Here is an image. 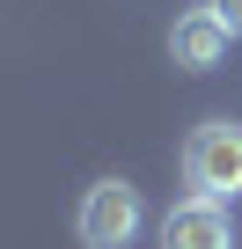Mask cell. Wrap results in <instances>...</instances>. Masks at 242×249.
Returning a JSON list of instances; mask_svg holds the SVG:
<instances>
[{
    "mask_svg": "<svg viewBox=\"0 0 242 249\" xmlns=\"http://www.w3.org/2000/svg\"><path fill=\"white\" fill-rule=\"evenodd\" d=\"M205 8L227 22V37H242V0H205Z\"/></svg>",
    "mask_w": 242,
    "mask_h": 249,
    "instance_id": "5",
    "label": "cell"
},
{
    "mask_svg": "<svg viewBox=\"0 0 242 249\" xmlns=\"http://www.w3.org/2000/svg\"><path fill=\"white\" fill-rule=\"evenodd\" d=\"M227 22L213 15V8H191V15H176V30H169V59L184 66V73H213L220 59H227Z\"/></svg>",
    "mask_w": 242,
    "mask_h": 249,
    "instance_id": "4",
    "label": "cell"
},
{
    "mask_svg": "<svg viewBox=\"0 0 242 249\" xmlns=\"http://www.w3.org/2000/svg\"><path fill=\"white\" fill-rule=\"evenodd\" d=\"M184 183L191 198H242V124L235 117H205L191 124V140H184Z\"/></svg>",
    "mask_w": 242,
    "mask_h": 249,
    "instance_id": "1",
    "label": "cell"
},
{
    "mask_svg": "<svg viewBox=\"0 0 242 249\" xmlns=\"http://www.w3.org/2000/svg\"><path fill=\"white\" fill-rule=\"evenodd\" d=\"M140 220H147L140 191H132L125 176H103V183H88V191H81V213H74V234H81L88 249H132Z\"/></svg>",
    "mask_w": 242,
    "mask_h": 249,
    "instance_id": "2",
    "label": "cell"
},
{
    "mask_svg": "<svg viewBox=\"0 0 242 249\" xmlns=\"http://www.w3.org/2000/svg\"><path fill=\"white\" fill-rule=\"evenodd\" d=\"M162 249H235V220L220 198H184L162 213Z\"/></svg>",
    "mask_w": 242,
    "mask_h": 249,
    "instance_id": "3",
    "label": "cell"
}]
</instances>
